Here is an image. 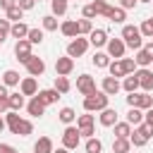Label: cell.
<instances>
[{
    "instance_id": "cell-61",
    "label": "cell",
    "mask_w": 153,
    "mask_h": 153,
    "mask_svg": "<svg viewBox=\"0 0 153 153\" xmlns=\"http://www.w3.org/2000/svg\"><path fill=\"white\" fill-rule=\"evenodd\" d=\"M33 2H36V0H33ZM38 2H41V0H38Z\"/></svg>"
},
{
    "instance_id": "cell-56",
    "label": "cell",
    "mask_w": 153,
    "mask_h": 153,
    "mask_svg": "<svg viewBox=\"0 0 153 153\" xmlns=\"http://www.w3.org/2000/svg\"><path fill=\"white\" fill-rule=\"evenodd\" d=\"M53 153H69L67 148H57V151H53Z\"/></svg>"
},
{
    "instance_id": "cell-32",
    "label": "cell",
    "mask_w": 153,
    "mask_h": 153,
    "mask_svg": "<svg viewBox=\"0 0 153 153\" xmlns=\"http://www.w3.org/2000/svg\"><path fill=\"white\" fill-rule=\"evenodd\" d=\"M136 108H139V110H148V108H153V96H148V93H139V98H136Z\"/></svg>"
},
{
    "instance_id": "cell-60",
    "label": "cell",
    "mask_w": 153,
    "mask_h": 153,
    "mask_svg": "<svg viewBox=\"0 0 153 153\" xmlns=\"http://www.w3.org/2000/svg\"><path fill=\"white\" fill-rule=\"evenodd\" d=\"M2 41H5V38H0V43H2Z\"/></svg>"
},
{
    "instance_id": "cell-24",
    "label": "cell",
    "mask_w": 153,
    "mask_h": 153,
    "mask_svg": "<svg viewBox=\"0 0 153 153\" xmlns=\"http://www.w3.org/2000/svg\"><path fill=\"white\" fill-rule=\"evenodd\" d=\"M127 122L134 124V127H139V124L143 122V110H139V108H129V112H127Z\"/></svg>"
},
{
    "instance_id": "cell-37",
    "label": "cell",
    "mask_w": 153,
    "mask_h": 153,
    "mask_svg": "<svg viewBox=\"0 0 153 153\" xmlns=\"http://www.w3.org/2000/svg\"><path fill=\"white\" fill-rule=\"evenodd\" d=\"M91 5H93V10H96V14H103V17H108L110 10H112L105 0H96V2H91Z\"/></svg>"
},
{
    "instance_id": "cell-29",
    "label": "cell",
    "mask_w": 153,
    "mask_h": 153,
    "mask_svg": "<svg viewBox=\"0 0 153 153\" xmlns=\"http://www.w3.org/2000/svg\"><path fill=\"white\" fill-rule=\"evenodd\" d=\"M50 7H53V17L67 14V0H50Z\"/></svg>"
},
{
    "instance_id": "cell-7",
    "label": "cell",
    "mask_w": 153,
    "mask_h": 153,
    "mask_svg": "<svg viewBox=\"0 0 153 153\" xmlns=\"http://www.w3.org/2000/svg\"><path fill=\"white\" fill-rule=\"evenodd\" d=\"M105 45H108V55H110V57H115V60H122V57H124L127 45H124L122 38H108Z\"/></svg>"
},
{
    "instance_id": "cell-34",
    "label": "cell",
    "mask_w": 153,
    "mask_h": 153,
    "mask_svg": "<svg viewBox=\"0 0 153 153\" xmlns=\"http://www.w3.org/2000/svg\"><path fill=\"white\" fill-rule=\"evenodd\" d=\"M10 110V93H7V86L0 84V112H7Z\"/></svg>"
},
{
    "instance_id": "cell-22",
    "label": "cell",
    "mask_w": 153,
    "mask_h": 153,
    "mask_svg": "<svg viewBox=\"0 0 153 153\" xmlns=\"http://www.w3.org/2000/svg\"><path fill=\"white\" fill-rule=\"evenodd\" d=\"M122 88H124L127 93H136V88H139V79H136V74H127L124 81H122Z\"/></svg>"
},
{
    "instance_id": "cell-25",
    "label": "cell",
    "mask_w": 153,
    "mask_h": 153,
    "mask_svg": "<svg viewBox=\"0 0 153 153\" xmlns=\"http://www.w3.org/2000/svg\"><path fill=\"white\" fill-rule=\"evenodd\" d=\"M12 134H17V136H29V134H33V124H31L29 120H19V124H17V129H14Z\"/></svg>"
},
{
    "instance_id": "cell-42",
    "label": "cell",
    "mask_w": 153,
    "mask_h": 153,
    "mask_svg": "<svg viewBox=\"0 0 153 153\" xmlns=\"http://www.w3.org/2000/svg\"><path fill=\"white\" fill-rule=\"evenodd\" d=\"M22 14H24V10H19L17 5L10 7V10H7V22H14V24H17V22H22Z\"/></svg>"
},
{
    "instance_id": "cell-43",
    "label": "cell",
    "mask_w": 153,
    "mask_h": 153,
    "mask_svg": "<svg viewBox=\"0 0 153 153\" xmlns=\"http://www.w3.org/2000/svg\"><path fill=\"white\" fill-rule=\"evenodd\" d=\"M43 31H57V19L53 14H45L43 17Z\"/></svg>"
},
{
    "instance_id": "cell-35",
    "label": "cell",
    "mask_w": 153,
    "mask_h": 153,
    "mask_svg": "<svg viewBox=\"0 0 153 153\" xmlns=\"http://www.w3.org/2000/svg\"><path fill=\"white\" fill-rule=\"evenodd\" d=\"M108 19H110V22H115V24H122V22L127 19V14H124V10H122V7H112V10H110V14H108Z\"/></svg>"
},
{
    "instance_id": "cell-3",
    "label": "cell",
    "mask_w": 153,
    "mask_h": 153,
    "mask_svg": "<svg viewBox=\"0 0 153 153\" xmlns=\"http://www.w3.org/2000/svg\"><path fill=\"white\" fill-rule=\"evenodd\" d=\"M151 136H153V124L141 122V124H139V127L129 134V143H134V146H146Z\"/></svg>"
},
{
    "instance_id": "cell-20",
    "label": "cell",
    "mask_w": 153,
    "mask_h": 153,
    "mask_svg": "<svg viewBox=\"0 0 153 153\" xmlns=\"http://www.w3.org/2000/svg\"><path fill=\"white\" fill-rule=\"evenodd\" d=\"M33 153H53V141L48 136H41L36 143H33Z\"/></svg>"
},
{
    "instance_id": "cell-18",
    "label": "cell",
    "mask_w": 153,
    "mask_h": 153,
    "mask_svg": "<svg viewBox=\"0 0 153 153\" xmlns=\"http://www.w3.org/2000/svg\"><path fill=\"white\" fill-rule=\"evenodd\" d=\"M26 110H29V115H31V117H41V115L45 112V105H43V103H41V100H38L36 96H33V98L29 100V105H26Z\"/></svg>"
},
{
    "instance_id": "cell-5",
    "label": "cell",
    "mask_w": 153,
    "mask_h": 153,
    "mask_svg": "<svg viewBox=\"0 0 153 153\" xmlns=\"http://www.w3.org/2000/svg\"><path fill=\"white\" fill-rule=\"evenodd\" d=\"M79 139H81V136H79V129L69 124V127L62 131V148H67V151L76 148V146H79Z\"/></svg>"
},
{
    "instance_id": "cell-12",
    "label": "cell",
    "mask_w": 153,
    "mask_h": 153,
    "mask_svg": "<svg viewBox=\"0 0 153 153\" xmlns=\"http://www.w3.org/2000/svg\"><path fill=\"white\" fill-rule=\"evenodd\" d=\"M19 93L22 96H36L38 93V84H36V76H26L19 81Z\"/></svg>"
},
{
    "instance_id": "cell-46",
    "label": "cell",
    "mask_w": 153,
    "mask_h": 153,
    "mask_svg": "<svg viewBox=\"0 0 153 153\" xmlns=\"http://www.w3.org/2000/svg\"><path fill=\"white\" fill-rule=\"evenodd\" d=\"M122 67H124V74H134L136 72V62L131 57H122Z\"/></svg>"
},
{
    "instance_id": "cell-49",
    "label": "cell",
    "mask_w": 153,
    "mask_h": 153,
    "mask_svg": "<svg viewBox=\"0 0 153 153\" xmlns=\"http://www.w3.org/2000/svg\"><path fill=\"white\" fill-rule=\"evenodd\" d=\"M33 5H36L33 0H17V7H19V10H24V12H26V10H31Z\"/></svg>"
},
{
    "instance_id": "cell-52",
    "label": "cell",
    "mask_w": 153,
    "mask_h": 153,
    "mask_svg": "<svg viewBox=\"0 0 153 153\" xmlns=\"http://www.w3.org/2000/svg\"><path fill=\"white\" fill-rule=\"evenodd\" d=\"M96 131H93V127H86V129H79V136H86V139H91Z\"/></svg>"
},
{
    "instance_id": "cell-30",
    "label": "cell",
    "mask_w": 153,
    "mask_h": 153,
    "mask_svg": "<svg viewBox=\"0 0 153 153\" xmlns=\"http://www.w3.org/2000/svg\"><path fill=\"white\" fill-rule=\"evenodd\" d=\"M108 69H110V76H115V79H120V76H127V74H124V67H122V60H115V62H110V65H108Z\"/></svg>"
},
{
    "instance_id": "cell-6",
    "label": "cell",
    "mask_w": 153,
    "mask_h": 153,
    "mask_svg": "<svg viewBox=\"0 0 153 153\" xmlns=\"http://www.w3.org/2000/svg\"><path fill=\"white\" fill-rule=\"evenodd\" d=\"M76 88L81 96H91V93H96V79L91 74H81V76H76Z\"/></svg>"
},
{
    "instance_id": "cell-33",
    "label": "cell",
    "mask_w": 153,
    "mask_h": 153,
    "mask_svg": "<svg viewBox=\"0 0 153 153\" xmlns=\"http://www.w3.org/2000/svg\"><path fill=\"white\" fill-rule=\"evenodd\" d=\"M84 148H86V153H100V151H103V141H100V139H96V136H91V139L86 141V146H84Z\"/></svg>"
},
{
    "instance_id": "cell-58",
    "label": "cell",
    "mask_w": 153,
    "mask_h": 153,
    "mask_svg": "<svg viewBox=\"0 0 153 153\" xmlns=\"http://www.w3.org/2000/svg\"><path fill=\"white\" fill-rule=\"evenodd\" d=\"M141 2H151V0H141Z\"/></svg>"
},
{
    "instance_id": "cell-39",
    "label": "cell",
    "mask_w": 153,
    "mask_h": 153,
    "mask_svg": "<svg viewBox=\"0 0 153 153\" xmlns=\"http://www.w3.org/2000/svg\"><path fill=\"white\" fill-rule=\"evenodd\" d=\"M86 127H93V115H91V112L76 117V129H86Z\"/></svg>"
},
{
    "instance_id": "cell-45",
    "label": "cell",
    "mask_w": 153,
    "mask_h": 153,
    "mask_svg": "<svg viewBox=\"0 0 153 153\" xmlns=\"http://www.w3.org/2000/svg\"><path fill=\"white\" fill-rule=\"evenodd\" d=\"M76 24H79V33H86V36H88V33L93 31V24H91V19H79Z\"/></svg>"
},
{
    "instance_id": "cell-41",
    "label": "cell",
    "mask_w": 153,
    "mask_h": 153,
    "mask_svg": "<svg viewBox=\"0 0 153 153\" xmlns=\"http://www.w3.org/2000/svg\"><path fill=\"white\" fill-rule=\"evenodd\" d=\"M19 120H22V117H19V112H14V110H10V112H7V120H5V124L10 127V131H14V129H17Z\"/></svg>"
},
{
    "instance_id": "cell-1",
    "label": "cell",
    "mask_w": 153,
    "mask_h": 153,
    "mask_svg": "<svg viewBox=\"0 0 153 153\" xmlns=\"http://www.w3.org/2000/svg\"><path fill=\"white\" fill-rule=\"evenodd\" d=\"M122 41H124V45H129V48H134V50H141V48H143V36H141L139 26L124 24V26H122Z\"/></svg>"
},
{
    "instance_id": "cell-9",
    "label": "cell",
    "mask_w": 153,
    "mask_h": 153,
    "mask_svg": "<svg viewBox=\"0 0 153 153\" xmlns=\"http://www.w3.org/2000/svg\"><path fill=\"white\" fill-rule=\"evenodd\" d=\"M14 55H17V60L19 62H29V57H31V43L26 41V38H22V41H17V45H14Z\"/></svg>"
},
{
    "instance_id": "cell-59",
    "label": "cell",
    "mask_w": 153,
    "mask_h": 153,
    "mask_svg": "<svg viewBox=\"0 0 153 153\" xmlns=\"http://www.w3.org/2000/svg\"><path fill=\"white\" fill-rule=\"evenodd\" d=\"M148 19H151V22H153V17H148Z\"/></svg>"
},
{
    "instance_id": "cell-36",
    "label": "cell",
    "mask_w": 153,
    "mask_h": 153,
    "mask_svg": "<svg viewBox=\"0 0 153 153\" xmlns=\"http://www.w3.org/2000/svg\"><path fill=\"white\" fill-rule=\"evenodd\" d=\"M134 62H136L139 67H148V65L153 62V57H151V55H148V53H146V50L141 48V50L136 53V57H134Z\"/></svg>"
},
{
    "instance_id": "cell-55",
    "label": "cell",
    "mask_w": 153,
    "mask_h": 153,
    "mask_svg": "<svg viewBox=\"0 0 153 153\" xmlns=\"http://www.w3.org/2000/svg\"><path fill=\"white\" fill-rule=\"evenodd\" d=\"M143 50H146V53L153 57V41H151V43H146V45H143Z\"/></svg>"
},
{
    "instance_id": "cell-31",
    "label": "cell",
    "mask_w": 153,
    "mask_h": 153,
    "mask_svg": "<svg viewBox=\"0 0 153 153\" xmlns=\"http://www.w3.org/2000/svg\"><path fill=\"white\" fill-rule=\"evenodd\" d=\"M22 108H24V96L22 93H10V110L19 112Z\"/></svg>"
},
{
    "instance_id": "cell-13",
    "label": "cell",
    "mask_w": 153,
    "mask_h": 153,
    "mask_svg": "<svg viewBox=\"0 0 153 153\" xmlns=\"http://www.w3.org/2000/svg\"><path fill=\"white\" fill-rule=\"evenodd\" d=\"M105 43H108V31H105V29H93V31L88 33V45L100 48V45H105Z\"/></svg>"
},
{
    "instance_id": "cell-40",
    "label": "cell",
    "mask_w": 153,
    "mask_h": 153,
    "mask_svg": "<svg viewBox=\"0 0 153 153\" xmlns=\"http://www.w3.org/2000/svg\"><path fill=\"white\" fill-rule=\"evenodd\" d=\"M93 65L100 67V69L108 67V65H110V55H108V53H96V55H93Z\"/></svg>"
},
{
    "instance_id": "cell-27",
    "label": "cell",
    "mask_w": 153,
    "mask_h": 153,
    "mask_svg": "<svg viewBox=\"0 0 153 153\" xmlns=\"http://www.w3.org/2000/svg\"><path fill=\"white\" fill-rule=\"evenodd\" d=\"M53 88L62 96V93H67V91L72 88V84H69V79H67V76H55V86H53Z\"/></svg>"
},
{
    "instance_id": "cell-26",
    "label": "cell",
    "mask_w": 153,
    "mask_h": 153,
    "mask_svg": "<svg viewBox=\"0 0 153 153\" xmlns=\"http://www.w3.org/2000/svg\"><path fill=\"white\" fill-rule=\"evenodd\" d=\"M129 134H131L129 122H117L115 124V139H129Z\"/></svg>"
},
{
    "instance_id": "cell-14",
    "label": "cell",
    "mask_w": 153,
    "mask_h": 153,
    "mask_svg": "<svg viewBox=\"0 0 153 153\" xmlns=\"http://www.w3.org/2000/svg\"><path fill=\"white\" fill-rule=\"evenodd\" d=\"M120 88H122L120 79H115V76H105V79H103V93H105V96H115Z\"/></svg>"
},
{
    "instance_id": "cell-8",
    "label": "cell",
    "mask_w": 153,
    "mask_h": 153,
    "mask_svg": "<svg viewBox=\"0 0 153 153\" xmlns=\"http://www.w3.org/2000/svg\"><path fill=\"white\" fill-rule=\"evenodd\" d=\"M134 74H136V79H139V88H143V93H151V91H153V72L146 69V67H141V69L134 72Z\"/></svg>"
},
{
    "instance_id": "cell-19",
    "label": "cell",
    "mask_w": 153,
    "mask_h": 153,
    "mask_svg": "<svg viewBox=\"0 0 153 153\" xmlns=\"http://www.w3.org/2000/svg\"><path fill=\"white\" fill-rule=\"evenodd\" d=\"M26 33H29V26H26L24 22H17V24H12V29H10V36H12V38H17V41L26 38Z\"/></svg>"
},
{
    "instance_id": "cell-48",
    "label": "cell",
    "mask_w": 153,
    "mask_h": 153,
    "mask_svg": "<svg viewBox=\"0 0 153 153\" xmlns=\"http://www.w3.org/2000/svg\"><path fill=\"white\" fill-rule=\"evenodd\" d=\"M81 14H84V19H93V17H96V10H93V5H86V7L81 10Z\"/></svg>"
},
{
    "instance_id": "cell-51",
    "label": "cell",
    "mask_w": 153,
    "mask_h": 153,
    "mask_svg": "<svg viewBox=\"0 0 153 153\" xmlns=\"http://www.w3.org/2000/svg\"><path fill=\"white\" fill-rule=\"evenodd\" d=\"M0 153H19L14 146H10V143H0Z\"/></svg>"
},
{
    "instance_id": "cell-17",
    "label": "cell",
    "mask_w": 153,
    "mask_h": 153,
    "mask_svg": "<svg viewBox=\"0 0 153 153\" xmlns=\"http://www.w3.org/2000/svg\"><path fill=\"white\" fill-rule=\"evenodd\" d=\"M100 124L103 127H115L117 124V112L112 110V108H105V110H100Z\"/></svg>"
},
{
    "instance_id": "cell-50",
    "label": "cell",
    "mask_w": 153,
    "mask_h": 153,
    "mask_svg": "<svg viewBox=\"0 0 153 153\" xmlns=\"http://www.w3.org/2000/svg\"><path fill=\"white\" fill-rule=\"evenodd\" d=\"M136 2L139 0H120V7L122 10H131V7H136Z\"/></svg>"
},
{
    "instance_id": "cell-54",
    "label": "cell",
    "mask_w": 153,
    "mask_h": 153,
    "mask_svg": "<svg viewBox=\"0 0 153 153\" xmlns=\"http://www.w3.org/2000/svg\"><path fill=\"white\" fill-rule=\"evenodd\" d=\"M143 122H148V124H153V108H148V110L143 112Z\"/></svg>"
},
{
    "instance_id": "cell-28",
    "label": "cell",
    "mask_w": 153,
    "mask_h": 153,
    "mask_svg": "<svg viewBox=\"0 0 153 153\" xmlns=\"http://www.w3.org/2000/svg\"><path fill=\"white\" fill-rule=\"evenodd\" d=\"M129 148H131L129 139H115L112 141V153H129Z\"/></svg>"
},
{
    "instance_id": "cell-47",
    "label": "cell",
    "mask_w": 153,
    "mask_h": 153,
    "mask_svg": "<svg viewBox=\"0 0 153 153\" xmlns=\"http://www.w3.org/2000/svg\"><path fill=\"white\" fill-rule=\"evenodd\" d=\"M10 29H12V24H10L7 19H0V38L10 36Z\"/></svg>"
},
{
    "instance_id": "cell-16",
    "label": "cell",
    "mask_w": 153,
    "mask_h": 153,
    "mask_svg": "<svg viewBox=\"0 0 153 153\" xmlns=\"http://www.w3.org/2000/svg\"><path fill=\"white\" fill-rule=\"evenodd\" d=\"M36 98H38L43 105H50V103H55V100L60 98V93H57L55 88H43V91H38V93H36Z\"/></svg>"
},
{
    "instance_id": "cell-21",
    "label": "cell",
    "mask_w": 153,
    "mask_h": 153,
    "mask_svg": "<svg viewBox=\"0 0 153 153\" xmlns=\"http://www.w3.org/2000/svg\"><path fill=\"white\" fill-rule=\"evenodd\" d=\"M19 81H22V76H19V72H14V69H7V72L2 74V84H5V86H19Z\"/></svg>"
},
{
    "instance_id": "cell-10",
    "label": "cell",
    "mask_w": 153,
    "mask_h": 153,
    "mask_svg": "<svg viewBox=\"0 0 153 153\" xmlns=\"http://www.w3.org/2000/svg\"><path fill=\"white\" fill-rule=\"evenodd\" d=\"M72 69H74L72 57H57L55 60V74L57 76H67V74H72Z\"/></svg>"
},
{
    "instance_id": "cell-44",
    "label": "cell",
    "mask_w": 153,
    "mask_h": 153,
    "mask_svg": "<svg viewBox=\"0 0 153 153\" xmlns=\"http://www.w3.org/2000/svg\"><path fill=\"white\" fill-rule=\"evenodd\" d=\"M139 31H141V36L153 38V22H151V19H143V24L139 26Z\"/></svg>"
},
{
    "instance_id": "cell-53",
    "label": "cell",
    "mask_w": 153,
    "mask_h": 153,
    "mask_svg": "<svg viewBox=\"0 0 153 153\" xmlns=\"http://www.w3.org/2000/svg\"><path fill=\"white\" fill-rule=\"evenodd\" d=\"M14 5H17V0H0V7H2L5 12H7L10 7H14Z\"/></svg>"
},
{
    "instance_id": "cell-15",
    "label": "cell",
    "mask_w": 153,
    "mask_h": 153,
    "mask_svg": "<svg viewBox=\"0 0 153 153\" xmlns=\"http://www.w3.org/2000/svg\"><path fill=\"white\" fill-rule=\"evenodd\" d=\"M60 31H62L67 38H76V36H79V24H76L74 19H67V22L60 24Z\"/></svg>"
},
{
    "instance_id": "cell-57",
    "label": "cell",
    "mask_w": 153,
    "mask_h": 153,
    "mask_svg": "<svg viewBox=\"0 0 153 153\" xmlns=\"http://www.w3.org/2000/svg\"><path fill=\"white\" fill-rule=\"evenodd\" d=\"M5 127H7V124H5V120H2V117H0V131H2V129H5Z\"/></svg>"
},
{
    "instance_id": "cell-23",
    "label": "cell",
    "mask_w": 153,
    "mask_h": 153,
    "mask_svg": "<svg viewBox=\"0 0 153 153\" xmlns=\"http://www.w3.org/2000/svg\"><path fill=\"white\" fill-rule=\"evenodd\" d=\"M57 117H60V122H62V124H67V127H69V124L76 120V112H74V108H62V110L57 112Z\"/></svg>"
},
{
    "instance_id": "cell-11",
    "label": "cell",
    "mask_w": 153,
    "mask_h": 153,
    "mask_svg": "<svg viewBox=\"0 0 153 153\" xmlns=\"http://www.w3.org/2000/svg\"><path fill=\"white\" fill-rule=\"evenodd\" d=\"M26 72H29L31 76H41V74L45 72V62H43L41 57L31 55V57H29V62H26Z\"/></svg>"
},
{
    "instance_id": "cell-38",
    "label": "cell",
    "mask_w": 153,
    "mask_h": 153,
    "mask_svg": "<svg viewBox=\"0 0 153 153\" xmlns=\"http://www.w3.org/2000/svg\"><path fill=\"white\" fill-rule=\"evenodd\" d=\"M26 41H29L31 45L41 43V41H43V29H29V33H26Z\"/></svg>"
},
{
    "instance_id": "cell-2",
    "label": "cell",
    "mask_w": 153,
    "mask_h": 153,
    "mask_svg": "<svg viewBox=\"0 0 153 153\" xmlns=\"http://www.w3.org/2000/svg\"><path fill=\"white\" fill-rule=\"evenodd\" d=\"M108 100H110V96H105L103 91H96V93L84 98V110L86 112H100L108 108Z\"/></svg>"
},
{
    "instance_id": "cell-4",
    "label": "cell",
    "mask_w": 153,
    "mask_h": 153,
    "mask_svg": "<svg viewBox=\"0 0 153 153\" xmlns=\"http://www.w3.org/2000/svg\"><path fill=\"white\" fill-rule=\"evenodd\" d=\"M88 50V38H81V36H76V38H72L69 41V45H67V57H81L84 53Z\"/></svg>"
}]
</instances>
